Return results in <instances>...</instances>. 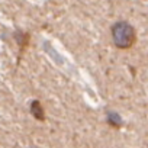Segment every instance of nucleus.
Returning a JSON list of instances; mask_svg holds the SVG:
<instances>
[{"label":"nucleus","mask_w":148,"mask_h":148,"mask_svg":"<svg viewBox=\"0 0 148 148\" xmlns=\"http://www.w3.org/2000/svg\"><path fill=\"white\" fill-rule=\"evenodd\" d=\"M135 31L128 22H118L112 26V39L113 44L121 49H128L135 42Z\"/></svg>","instance_id":"f257e3e1"},{"label":"nucleus","mask_w":148,"mask_h":148,"mask_svg":"<svg viewBox=\"0 0 148 148\" xmlns=\"http://www.w3.org/2000/svg\"><path fill=\"white\" fill-rule=\"evenodd\" d=\"M31 112H32V115H34L38 121H44V119H45L44 109H42V106H41V103H39L38 100L32 102V105H31Z\"/></svg>","instance_id":"f03ea898"}]
</instances>
